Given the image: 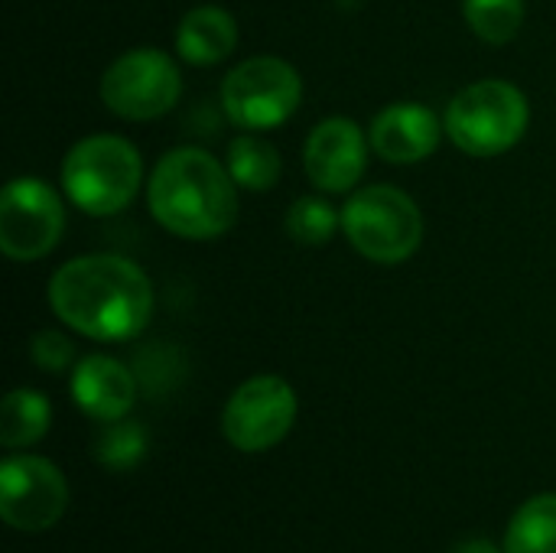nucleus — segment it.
Here are the masks:
<instances>
[{
    "instance_id": "4468645a",
    "label": "nucleus",
    "mask_w": 556,
    "mask_h": 553,
    "mask_svg": "<svg viewBox=\"0 0 556 553\" xmlns=\"http://www.w3.org/2000/svg\"><path fill=\"white\" fill-rule=\"evenodd\" d=\"M238 46V23L222 7H195L176 29V52L189 65H218Z\"/></svg>"
},
{
    "instance_id": "9b49d317",
    "label": "nucleus",
    "mask_w": 556,
    "mask_h": 553,
    "mask_svg": "<svg viewBox=\"0 0 556 553\" xmlns=\"http://www.w3.org/2000/svg\"><path fill=\"white\" fill-rule=\"evenodd\" d=\"M368 143L355 121L329 117L313 127L303 147V166L323 192H352L365 176Z\"/></svg>"
},
{
    "instance_id": "f3484780",
    "label": "nucleus",
    "mask_w": 556,
    "mask_h": 553,
    "mask_svg": "<svg viewBox=\"0 0 556 553\" xmlns=\"http://www.w3.org/2000/svg\"><path fill=\"white\" fill-rule=\"evenodd\" d=\"M505 553H556V495H538L515 512Z\"/></svg>"
},
{
    "instance_id": "f03ea898",
    "label": "nucleus",
    "mask_w": 556,
    "mask_h": 553,
    "mask_svg": "<svg viewBox=\"0 0 556 553\" xmlns=\"http://www.w3.org/2000/svg\"><path fill=\"white\" fill-rule=\"evenodd\" d=\"M147 202L166 231L189 241H212L238 218V183L212 153L179 147L150 173Z\"/></svg>"
},
{
    "instance_id": "6e6552de",
    "label": "nucleus",
    "mask_w": 556,
    "mask_h": 553,
    "mask_svg": "<svg viewBox=\"0 0 556 553\" xmlns=\"http://www.w3.org/2000/svg\"><path fill=\"white\" fill-rule=\"evenodd\" d=\"M65 231V209L55 189L36 176H16L0 196V248L10 261L46 257Z\"/></svg>"
},
{
    "instance_id": "4be33fe9",
    "label": "nucleus",
    "mask_w": 556,
    "mask_h": 553,
    "mask_svg": "<svg viewBox=\"0 0 556 553\" xmlns=\"http://www.w3.org/2000/svg\"><path fill=\"white\" fill-rule=\"evenodd\" d=\"M453 553H498V551H495V544H489L485 538H469V541H463V544H459Z\"/></svg>"
},
{
    "instance_id": "9d476101",
    "label": "nucleus",
    "mask_w": 556,
    "mask_h": 553,
    "mask_svg": "<svg viewBox=\"0 0 556 553\" xmlns=\"http://www.w3.org/2000/svg\"><path fill=\"white\" fill-rule=\"evenodd\" d=\"M68 505L65 476L42 456H7L0 466V518L26 535L49 531Z\"/></svg>"
},
{
    "instance_id": "dca6fc26",
    "label": "nucleus",
    "mask_w": 556,
    "mask_h": 553,
    "mask_svg": "<svg viewBox=\"0 0 556 553\" xmlns=\"http://www.w3.org/2000/svg\"><path fill=\"white\" fill-rule=\"evenodd\" d=\"M228 173L235 176V183L241 189L267 192L277 186L283 163H280V153L270 140H264L257 134H241L228 147Z\"/></svg>"
},
{
    "instance_id": "f8f14e48",
    "label": "nucleus",
    "mask_w": 556,
    "mask_h": 553,
    "mask_svg": "<svg viewBox=\"0 0 556 553\" xmlns=\"http://www.w3.org/2000/svg\"><path fill=\"white\" fill-rule=\"evenodd\" d=\"M440 137H443L440 117L427 104H417V101L388 104L371 124L375 153L397 166L427 160L440 147Z\"/></svg>"
},
{
    "instance_id": "a211bd4d",
    "label": "nucleus",
    "mask_w": 556,
    "mask_h": 553,
    "mask_svg": "<svg viewBox=\"0 0 556 553\" xmlns=\"http://www.w3.org/2000/svg\"><path fill=\"white\" fill-rule=\"evenodd\" d=\"M472 33L485 42H511L525 23V0H463Z\"/></svg>"
},
{
    "instance_id": "423d86ee",
    "label": "nucleus",
    "mask_w": 556,
    "mask_h": 553,
    "mask_svg": "<svg viewBox=\"0 0 556 553\" xmlns=\"http://www.w3.org/2000/svg\"><path fill=\"white\" fill-rule=\"evenodd\" d=\"M303 98L300 72L277 55H254L222 81V108L244 130H267L293 117Z\"/></svg>"
},
{
    "instance_id": "0eeeda50",
    "label": "nucleus",
    "mask_w": 556,
    "mask_h": 553,
    "mask_svg": "<svg viewBox=\"0 0 556 553\" xmlns=\"http://www.w3.org/2000/svg\"><path fill=\"white\" fill-rule=\"evenodd\" d=\"M179 95V65L160 49L124 52L101 75V101L124 121L163 117L176 108Z\"/></svg>"
},
{
    "instance_id": "6ab92c4d",
    "label": "nucleus",
    "mask_w": 556,
    "mask_h": 553,
    "mask_svg": "<svg viewBox=\"0 0 556 553\" xmlns=\"http://www.w3.org/2000/svg\"><path fill=\"white\" fill-rule=\"evenodd\" d=\"M287 235L296 241V244H306V248H319V244H329V238L336 235V228L342 225V215L319 196H303L290 205L287 212Z\"/></svg>"
},
{
    "instance_id": "20e7f679",
    "label": "nucleus",
    "mask_w": 556,
    "mask_h": 553,
    "mask_svg": "<svg viewBox=\"0 0 556 553\" xmlns=\"http://www.w3.org/2000/svg\"><path fill=\"white\" fill-rule=\"evenodd\" d=\"M531 121L528 95L505 78H482L463 88L446 108V134L469 156H498L511 150Z\"/></svg>"
},
{
    "instance_id": "7ed1b4c3",
    "label": "nucleus",
    "mask_w": 556,
    "mask_h": 553,
    "mask_svg": "<svg viewBox=\"0 0 556 553\" xmlns=\"http://www.w3.org/2000/svg\"><path fill=\"white\" fill-rule=\"evenodd\" d=\"M140 150L114 134H91L78 140L62 160V186L68 199L88 215L124 212L140 189Z\"/></svg>"
},
{
    "instance_id": "ddd939ff",
    "label": "nucleus",
    "mask_w": 556,
    "mask_h": 553,
    "mask_svg": "<svg viewBox=\"0 0 556 553\" xmlns=\"http://www.w3.org/2000/svg\"><path fill=\"white\" fill-rule=\"evenodd\" d=\"M137 381L130 368L111 355H88L72 368V401L101 424L124 420L134 407Z\"/></svg>"
},
{
    "instance_id": "412c9836",
    "label": "nucleus",
    "mask_w": 556,
    "mask_h": 553,
    "mask_svg": "<svg viewBox=\"0 0 556 553\" xmlns=\"http://www.w3.org/2000/svg\"><path fill=\"white\" fill-rule=\"evenodd\" d=\"M29 355L33 362L42 368V372H65L72 362H75V345L62 336V332H52V329H42L33 336V345H29Z\"/></svg>"
},
{
    "instance_id": "39448f33",
    "label": "nucleus",
    "mask_w": 556,
    "mask_h": 553,
    "mask_svg": "<svg viewBox=\"0 0 556 553\" xmlns=\"http://www.w3.org/2000/svg\"><path fill=\"white\" fill-rule=\"evenodd\" d=\"M342 228L358 254L375 264H404L424 241L417 202L394 186H368L342 209Z\"/></svg>"
},
{
    "instance_id": "aec40b11",
    "label": "nucleus",
    "mask_w": 556,
    "mask_h": 553,
    "mask_svg": "<svg viewBox=\"0 0 556 553\" xmlns=\"http://www.w3.org/2000/svg\"><path fill=\"white\" fill-rule=\"evenodd\" d=\"M143 453H147V430L134 420H114L94 440V460L114 473H127L140 466Z\"/></svg>"
},
{
    "instance_id": "2eb2a0df",
    "label": "nucleus",
    "mask_w": 556,
    "mask_h": 553,
    "mask_svg": "<svg viewBox=\"0 0 556 553\" xmlns=\"http://www.w3.org/2000/svg\"><path fill=\"white\" fill-rule=\"evenodd\" d=\"M49 420H52V407L46 394L33 388H16L3 398V407H0V443L7 450L33 447L46 437Z\"/></svg>"
},
{
    "instance_id": "1a4fd4ad",
    "label": "nucleus",
    "mask_w": 556,
    "mask_h": 553,
    "mask_svg": "<svg viewBox=\"0 0 556 553\" xmlns=\"http://www.w3.org/2000/svg\"><path fill=\"white\" fill-rule=\"evenodd\" d=\"M296 420V391L280 375L248 378L225 404V440L241 453H264L287 440Z\"/></svg>"
},
{
    "instance_id": "f257e3e1",
    "label": "nucleus",
    "mask_w": 556,
    "mask_h": 553,
    "mask_svg": "<svg viewBox=\"0 0 556 553\" xmlns=\"http://www.w3.org/2000/svg\"><path fill=\"white\" fill-rule=\"evenodd\" d=\"M49 306L78 336L124 342L147 329L153 316V284L127 257L85 254L52 274Z\"/></svg>"
}]
</instances>
